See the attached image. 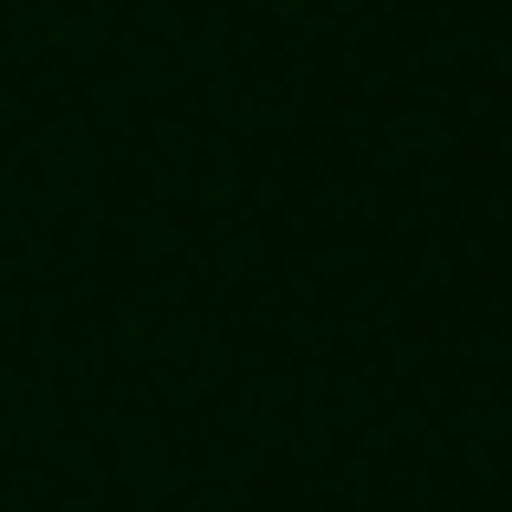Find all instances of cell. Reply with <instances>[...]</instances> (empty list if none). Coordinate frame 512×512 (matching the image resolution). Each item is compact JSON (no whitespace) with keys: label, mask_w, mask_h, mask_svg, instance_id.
<instances>
[]
</instances>
